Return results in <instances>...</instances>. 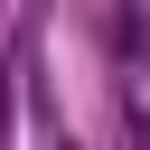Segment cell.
<instances>
[{
	"instance_id": "6da1fadb",
	"label": "cell",
	"mask_w": 150,
	"mask_h": 150,
	"mask_svg": "<svg viewBox=\"0 0 150 150\" xmlns=\"http://www.w3.org/2000/svg\"><path fill=\"white\" fill-rule=\"evenodd\" d=\"M0 131H9V66H0Z\"/></svg>"
}]
</instances>
